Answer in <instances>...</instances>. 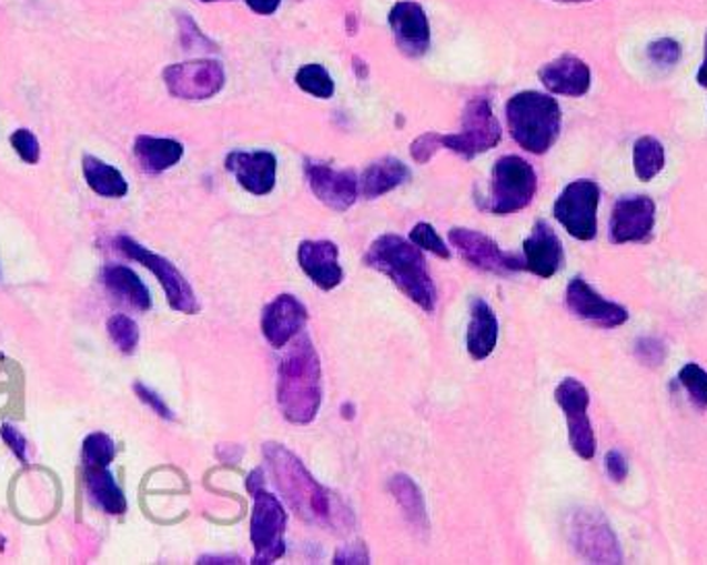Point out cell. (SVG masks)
Returning <instances> with one entry per match:
<instances>
[{"label":"cell","instance_id":"cell-38","mask_svg":"<svg viewBox=\"0 0 707 565\" xmlns=\"http://www.w3.org/2000/svg\"><path fill=\"white\" fill-rule=\"evenodd\" d=\"M438 148H443L441 135H438V133H424V135H421V138L412 143L410 153H412V158H414L418 164H426V162L437 153Z\"/></svg>","mask_w":707,"mask_h":565},{"label":"cell","instance_id":"cell-24","mask_svg":"<svg viewBox=\"0 0 707 565\" xmlns=\"http://www.w3.org/2000/svg\"><path fill=\"white\" fill-rule=\"evenodd\" d=\"M102 278H104L105 289L122 303L135 306L139 311L151 309L150 291L131 268L121 263H110L105 265Z\"/></svg>","mask_w":707,"mask_h":565},{"label":"cell","instance_id":"cell-14","mask_svg":"<svg viewBox=\"0 0 707 565\" xmlns=\"http://www.w3.org/2000/svg\"><path fill=\"white\" fill-rule=\"evenodd\" d=\"M656 226V203L647 195L618 199L610 218V241L615 245L646 243Z\"/></svg>","mask_w":707,"mask_h":565},{"label":"cell","instance_id":"cell-26","mask_svg":"<svg viewBox=\"0 0 707 565\" xmlns=\"http://www.w3.org/2000/svg\"><path fill=\"white\" fill-rule=\"evenodd\" d=\"M184 148L179 141L166 138H151V135H139L135 139V155L143 170L151 174L164 172L181 162Z\"/></svg>","mask_w":707,"mask_h":565},{"label":"cell","instance_id":"cell-41","mask_svg":"<svg viewBox=\"0 0 707 565\" xmlns=\"http://www.w3.org/2000/svg\"><path fill=\"white\" fill-rule=\"evenodd\" d=\"M333 564H371V557H368L366 547L362 543H356V545H347L344 549L337 551L333 557Z\"/></svg>","mask_w":707,"mask_h":565},{"label":"cell","instance_id":"cell-45","mask_svg":"<svg viewBox=\"0 0 707 565\" xmlns=\"http://www.w3.org/2000/svg\"><path fill=\"white\" fill-rule=\"evenodd\" d=\"M704 64H701V69H699V73H697V83L701 85V88H707V31H706V44H704Z\"/></svg>","mask_w":707,"mask_h":565},{"label":"cell","instance_id":"cell-39","mask_svg":"<svg viewBox=\"0 0 707 565\" xmlns=\"http://www.w3.org/2000/svg\"><path fill=\"white\" fill-rule=\"evenodd\" d=\"M135 394L139 396V400H141L143 404H148L151 411L158 414V416H162V418H166V421H172V418H174V414H172V411L168 408L166 402H164L162 397L158 396L153 390H150L148 385H143V383H135Z\"/></svg>","mask_w":707,"mask_h":565},{"label":"cell","instance_id":"cell-36","mask_svg":"<svg viewBox=\"0 0 707 565\" xmlns=\"http://www.w3.org/2000/svg\"><path fill=\"white\" fill-rule=\"evenodd\" d=\"M647 57L654 64L675 67L680 61V44L675 38H658L647 47Z\"/></svg>","mask_w":707,"mask_h":565},{"label":"cell","instance_id":"cell-34","mask_svg":"<svg viewBox=\"0 0 707 565\" xmlns=\"http://www.w3.org/2000/svg\"><path fill=\"white\" fill-rule=\"evenodd\" d=\"M678 382L689 392L699 408H707V371L697 363H689L678 371Z\"/></svg>","mask_w":707,"mask_h":565},{"label":"cell","instance_id":"cell-44","mask_svg":"<svg viewBox=\"0 0 707 565\" xmlns=\"http://www.w3.org/2000/svg\"><path fill=\"white\" fill-rule=\"evenodd\" d=\"M199 564H242V562L241 557L236 559V557H211L208 555V557H201Z\"/></svg>","mask_w":707,"mask_h":565},{"label":"cell","instance_id":"cell-7","mask_svg":"<svg viewBox=\"0 0 707 565\" xmlns=\"http://www.w3.org/2000/svg\"><path fill=\"white\" fill-rule=\"evenodd\" d=\"M600 186L594 181H573L563 189L553 208L560 226L577 241H592L598 234Z\"/></svg>","mask_w":707,"mask_h":565},{"label":"cell","instance_id":"cell-29","mask_svg":"<svg viewBox=\"0 0 707 565\" xmlns=\"http://www.w3.org/2000/svg\"><path fill=\"white\" fill-rule=\"evenodd\" d=\"M390 491H392L395 502L402 507L407 522L416 531H428L426 505H424V497H422L418 485L407 474H395L390 481Z\"/></svg>","mask_w":707,"mask_h":565},{"label":"cell","instance_id":"cell-20","mask_svg":"<svg viewBox=\"0 0 707 565\" xmlns=\"http://www.w3.org/2000/svg\"><path fill=\"white\" fill-rule=\"evenodd\" d=\"M302 272L321 291H333L342 284L344 270L340 265V249L332 241H304L299 246Z\"/></svg>","mask_w":707,"mask_h":565},{"label":"cell","instance_id":"cell-11","mask_svg":"<svg viewBox=\"0 0 707 565\" xmlns=\"http://www.w3.org/2000/svg\"><path fill=\"white\" fill-rule=\"evenodd\" d=\"M555 400L567 418L573 452L579 458H594L596 456V435H594V428H592L589 416H587L589 394H587L586 385L573 380V377H567L558 383L557 390H555Z\"/></svg>","mask_w":707,"mask_h":565},{"label":"cell","instance_id":"cell-23","mask_svg":"<svg viewBox=\"0 0 707 565\" xmlns=\"http://www.w3.org/2000/svg\"><path fill=\"white\" fill-rule=\"evenodd\" d=\"M498 340V321L495 311L482 299L472 303L469 327H467V352L472 359L482 361L491 356Z\"/></svg>","mask_w":707,"mask_h":565},{"label":"cell","instance_id":"cell-16","mask_svg":"<svg viewBox=\"0 0 707 565\" xmlns=\"http://www.w3.org/2000/svg\"><path fill=\"white\" fill-rule=\"evenodd\" d=\"M390 26L395 36V44L406 57L418 59L426 54V50L431 47V26H428V17L418 2L414 0L395 2L390 11Z\"/></svg>","mask_w":707,"mask_h":565},{"label":"cell","instance_id":"cell-35","mask_svg":"<svg viewBox=\"0 0 707 565\" xmlns=\"http://www.w3.org/2000/svg\"><path fill=\"white\" fill-rule=\"evenodd\" d=\"M410 241H412L414 245L424 249V251L435 253L437 258H443V260H450V258H452L450 246L445 245V241L438 236L437 230L433 229L431 224H426V222H421V224H416V226L412 229V232H410Z\"/></svg>","mask_w":707,"mask_h":565},{"label":"cell","instance_id":"cell-12","mask_svg":"<svg viewBox=\"0 0 707 565\" xmlns=\"http://www.w3.org/2000/svg\"><path fill=\"white\" fill-rule=\"evenodd\" d=\"M569 533L573 547L592 564H620L617 538L600 514L589 509L577 512Z\"/></svg>","mask_w":707,"mask_h":565},{"label":"cell","instance_id":"cell-33","mask_svg":"<svg viewBox=\"0 0 707 565\" xmlns=\"http://www.w3.org/2000/svg\"><path fill=\"white\" fill-rule=\"evenodd\" d=\"M108 336L114 342V346L124 354H133L139 344V327L135 321L127 315H112L108 320Z\"/></svg>","mask_w":707,"mask_h":565},{"label":"cell","instance_id":"cell-4","mask_svg":"<svg viewBox=\"0 0 707 565\" xmlns=\"http://www.w3.org/2000/svg\"><path fill=\"white\" fill-rule=\"evenodd\" d=\"M509 133L526 152L546 153L560 133V107L557 100L541 92H519L505 108Z\"/></svg>","mask_w":707,"mask_h":565},{"label":"cell","instance_id":"cell-2","mask_svg":"<svg viewBox=\"0 0 707 565\" xmlns=\"http://www.w3.org/2000/svg\"><path fill=\"white\" fill-rule=\"evenodd\" d=\"M263 456L275 487L299 518L316 526H333L340 522V507L335 509L332 493L316 483L299 456L280 443H265Z\"/></svg>","mask_w":707,"mask_h":565},{"label":"cell","instance_id":"cell-1","mask_svg":"<svg viewBox=\"0 0 707 565\" xmlns=\"http://www.w3.org/2000/svg\"><path fill=\"white\" fill-rule=\"evenodd\" d=\"M321 361L311 337L299 334L277 369V406L294 425L313 423L321 408Z\"/></svg>","mask_w":707,"mask_h":565},{"label":"cell","instance_id":"cell-21","mask_svg":"<svg viewBox=\"0 0 707 565\" xmlns=\"http://www.w3.org/2000/svg\"><path fill=\"white\" fill-rule=\"evenodd\" d=\"M538 77L548 92L569 95V98L586 95L592 85L589 67L573 54H565L553 62H546L538 71Z\"/></svg>","mask_w":707,"mask_h":565},{"label":"cell","instance_id":"cell-19","mask_svg":"<svg viewBox=\"0 0 707 565\" xmlns=\"http://www.w3.org/2000/svg\"><path fill=\"white\" fill-rule=\"evenodd\" d=\"M226 169L236 176L242 189L253 195H267L275 186L277 160L271 152H232L226 158Z\"/></svg>","mask_w":707,"mask_h":565},{"label":"cell","instance_id":"cell-6","mask_svg":"<svg viewBox=\"0 0 707 565\" xmlns=\"http://www.w3.org/2000/svg\"><path fill=\"white\" fill-rule=\"evenodd\" d=\"M538 189L536 170L519 155H505L497 160L491 181V199L486 208L495 215L519 212L532 203Z\"/></svg>","mask_w":707,"mask_h":565},{"label":"cell","instance_id":"cell-8","mask_svg":"<svg viewBox=\"0 0 707 565\" xmlns=\"http://www.w3.org/2000/svg\"><path fill=\"white\" fill-rule=\"evenodd\" d=\"M498 141H501V124L486 98H474L467 102L459 133L441 135L443 148L459 153L466 160L497 148Z\"/></svg>","mask_w":707,"mask_h":565},{"label":"cell","instance_id":"cell-47","mask_svg":"<svg viewBox=\"0 0 707 565\" xmlns=\"http://www.w3.org/2000/svg\"><path fill=\"white\" fill-rule=\"evenodd\" d=\"M201 2H215V0H201Z\"/></svg>","mask_w":707,"mask_h":565},{"label":"cell","instance_id":"cell-25","mask_svg":"<svg viewBox=\"0 0 707 565\" xmlns=\"http://www.w3.org/2000/svg\"><path fill=\"white\" fill-rule=\"evenodd\" d=\"M407 179H410V170L402 160L383 158L364 170L358 183H361V193L364 198L376 199L397 189L400 184L406 183Z\"/></svg>","mask_w":707,"mask_h":565},{"label":"cell","instance_id":"cell-17","mask_svg":"<svg viewBox=\"0 0 707 565\" xmlns=\"http://www.w3.org/2000/svg\"><path fill=\"white\" fill-rule=\"evenodd\" d=\"M306 306L292 294H280L263 309L261 330L273 349H284L299 336L306 323Z\"/></svg>","mask_w":707,"mask_h":565},{"label":"cell","instance_id":"cell-13","mask_svg":"<svg viewBox=\"0 0 707 565\" xmlns=\"http://www.w3.org/2000/svg\"><path fill=\"white\" fill-rule=\"evenodd\" d=\"M450 241L469 265L478 268L482 272L512 274L517 270H526L524 261L503 253L491 236L482 234L478 230L452 229Z\"/></svg>","mask_w":707,"mask_h":565},{"label":"cell","instance_id":"cell-32","mask_svg":"<svg viewBox=\"0 0 707 565\" xmlns=\"http://www.w3.org/2000/svg\"><path fill=\"white\" fill-rule=\"evenodd\" d=\"M114 456H117V445L104 433H91L90 437H85L81 447V458H83L85 471L108 468Z\"/></svg>","mask_w":707,"mask_h":565},{"label":"cell","instance_id":"cell-31","mask_svg":"<svg viewBox=\"0 0 707 565\" xmlns=\"http://www.w3.org/2000/svg\"><path fill=\"white\" fill-rule=\"evenodd\" d=\"M296 85L302 92L311 93L321 100H330L335 93V83L323 64H304L296 73Z\"/></svg>","mask_w":707,"mask_h":565},{"label":"cell","instance_id":"cell-40","mask_svg":"<svg viewBox=\"0 0 707 565\" xmlns=\"http://www.w3.org/2000/svg\"><path fill=\"white\" fill-rule=\"evenodd\" d=\"M0 435H2L4 443L9 445V450L16 454V458H19V462H23V464H28V442H26V437L11 425H2Z\"/></svg>","mask_w":707,"mask_h":565},{"label":"cell","instance_id":"cell-37","mask_svg":"<svg viewBox=\"0 0 707 565\" xmlns=\"http://www.w3.org/2000/svg\"><path fill=\"white\" fill-rule=\"evenodd\" d=\"M11 145L26 164H38L40 160V141L30 129H17L11 133Z\"/></svg>","mask_w":707,"mask_h":565},{"label":"cell","instance_id":"cell-15","mask_svg":"<svg viewBox=\"0 0 707 565\" xmlns=\"http://www.w3.org/2000/svg\"><path fill=\"white\" fill-rule=\"evenodd\" d=\"M306 179L316 198L335 212H346L358 198L361 183L352 170H335L330 164L306 160Z\"/></svg>","mask_w":707,"mask_h":565},{"label":"cell","instance_id":"cell-5","mask_svg":"<svg viewBox=\"0 0 707 565\" xmlns=\"http://www.w3.org/2000/svg\"><path fill=\"white\" fill-rule=\"evenodd\" d=\"M249 493L253 497L251 516V543L255 547L253 564L265 565L277 562L286 553L287 514L282 502L265 490L263 471L256 468L246 481Z\"/></svg>","mask_w":707,"mask_h":565},{"label":"cell","instance_id":"cell-3","mask_svg":"<svg viewBox=\"0 0 707 565\" xmlns=\"http://www.w3.org/2000/svg\"><path fill=\"white\" fill-rule=\"evenodd\" d=\"M364 263L387 275L410 301H414L424 311L431 313L435 309L437 289L421 253V246L414 245L412 241H404L397 234H383L366 251Z\"/></svg>","mask_w":707,"mask_h":565},{"label":"cell","instance_id":"cell-18","mask_svg":"<svg viewBox=\"0 0 707 565\" xmlns=\"http://www.w3.org/2000/svg\"><path fill=\"white\" fill-rule=\"evenodd\" d=\"M565 301H567V306L573 315H577L579 320L596 323L600 327L613 330V327H618L629 320V313L625 306L606 301L587 284L584 278H573L567 286Z\"/></svg>","mask_w":707,"mask_h":565},{"label":"cell","instance_id":"cell-10","mask_svg":"<svg viewBox=\"0 0 707 565\" xmlns=\"http://www.w3.org/2000/svg\"><path fill=\"white\" fill-rule=\"evenodd\" d=\"M117 245L127 258L139 261L143 268H148L155 274V278L162 284V289L166 292L168 303L174 311L186 313V315H193V313L199 311L195 292L191 289L189 280L179 272V268L172 261H168L162 255L151 253L150 249L139 245L137 241L129 239V236H119Z\"/></svg>","mask_w":707,"mask_h":565},{"label":"cell","instance_id":"cell-43","mask_svg":"<svg viewBox=\"0 0 707 565\" xmlns=\"http://www.w3.org/2000/svg\"><path fill=\"white\" fill-rule=\"evenodd\" d=\"M244 2L249 4L251 11H255L256 16H273L282 4V0H244Z\"/></svg>","mask_w":707,"mask_h":565},{"label":"cell","instance_id":"cell-42","mask_svg":"<svg viewBox=\"0 0 707 565\" xmlns=\"http://www.w3.org/2000/svg\"><path fill=\"white\" fill-rule=\"evenodd\" d=\"M604 464H606V473H608V476H610L615 483H623V481L627 478V473H629L627 460H625V456H623L620 452H617V450H613V452L606 454Z\"/></svg>","mask_w":707,"mask_h":565},{"label":"cell","instance_id":"cell-27","mask_svg":"<svg viewBox=\"0 0 707 565\" xmlns=\"http://www.w3.org/2000/svg\"><path fill=\"white\" fill-rule=\"evenodd\" d=\"M83 176L90 184L91 191L108 199L124 198L129 193V183L122 172L102 160L85 155L83 158Z\"/></svg>","mask_w":707,"mask_h":565},{"label":"cell","instance_id":"cell-28","mask_svg":"<svg viewBox=\"0 0 707 565\" xmlns=\"http://www.w3.org/2000/svg\"><path fill=\"white\" fill-rule=\"evenodd\" d=\"M88 491H90L91 502L102 507L105 514L121 516L127 512V500L121 487L117 485L114 476L108 468H91L85 471Z\"/></svg>","mask_w":707,"mask_h":565},{"label":"cell","instance_id":"cell-46","mask_svg":"<svg viewBox=\"0 0 707 565\" xmlns=\"http://www.w3.org/2000/svg\"><path fill=\"white\" fill-rule=\"evenodd\" d=\"M555 2H560V4H579V2H589V0H555Z\"/></svg>","mask_w":707,"mask_h":565},{"label":"cell","instance_id":"cell-22","mask_svg":"<svg viewBox=\"0 0 707 565\" xmlns=\"http://www.w3.org/2000/svg\"><path fill=\"white\" fill-rule=\"evenodd\" d=\"M563 263V245L557 232L546 222H536L532 234L524 241V265L527 272L553 278Z\"/></svg>","mask_w":707,"mask_h":565},{"label":"cell","instance_id":"cell-9","mask_svg":"<svg viewBox=\"0 0 707 565\" xmlns=\"http://www.w3.org/2000/svg\"><path fill=\"white\" fill-rule=\"evenodd\" d=\"M164 83L168 92L179 100L201 102L210 100L215 93L222 92L226 73L222 62L213 59H196V61L176 62L164 69Z\"/></svg>","mask_w":707,"mask_h":565},{"label":"cell","instance_id":"cell-30","mask_svg":"<svg viewBox=\"0 0 707 565\" xmlns=\"http://www.w3.org/2000/svg\"><path fill=\"white\" fill-rule=\"evenodd\" d=\"M664 145L656 138H639L633 145V169L639 181L649 183L664 169Z\"/></svg>","mask_w":707,"mask_h":565}]
</instances>
